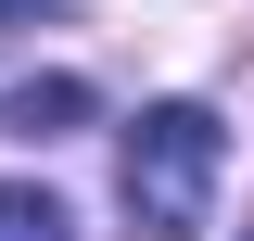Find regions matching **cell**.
I'll list each match as a JSON object with an SVG mask.
<instances>
[{"label":"cell","instance_id":"6da1fadb","mask_svg":"<svg viewBox=\"0 0 254 241\" xmlns=\"http://www.w3.org/2000/svg\"><path fill=\"white\" fill-rule=\"evenodd\" d=\"M216 178H229V127L216 102H140L115 140V190L140 241H203L216 229Z\"/></svg>","mask_w":254,"mask_h":241},{"label":"cell","instance_id":"7a4b0ae2","mask_svg":"<svg viewBox=\"0 0 254 241\" xmlns=\"http://www.w3.org/2000/svg\"><path fill=\"white\" fill-rule=\"evenodd\" d=\"M76 115H89V89H76V76H38V89L0 102V127H13V140H51V127H76Z\"/></svg>","mask_w":254,"mask_h":241},{"label":"cell","instance_id":"277c9868","mask_svg":"<svg viewBox=\"0 0 254 241\" xmlns=\"http://www.w3.org/2000/svg\"><path fill=\"white\" fill-rule=\"evenodd\" d=\"M51 13H64V0H0V26H51Z\"/></svg>","mask_w":254,"mask_h":241},{"label":"cell","instance_id":"3957f363","mask_svg":"<svg viewBox=\"0 0 254 241\" xmlns=\"http://www.w3.org/2000/svg\"><path fill=\"white\" fill-rule=\"evenodd\" d=\"M0 241H76V216H64L38 178H0Z\"/></svg>","mask_w":254,"mask_h":241}]
</instances>
